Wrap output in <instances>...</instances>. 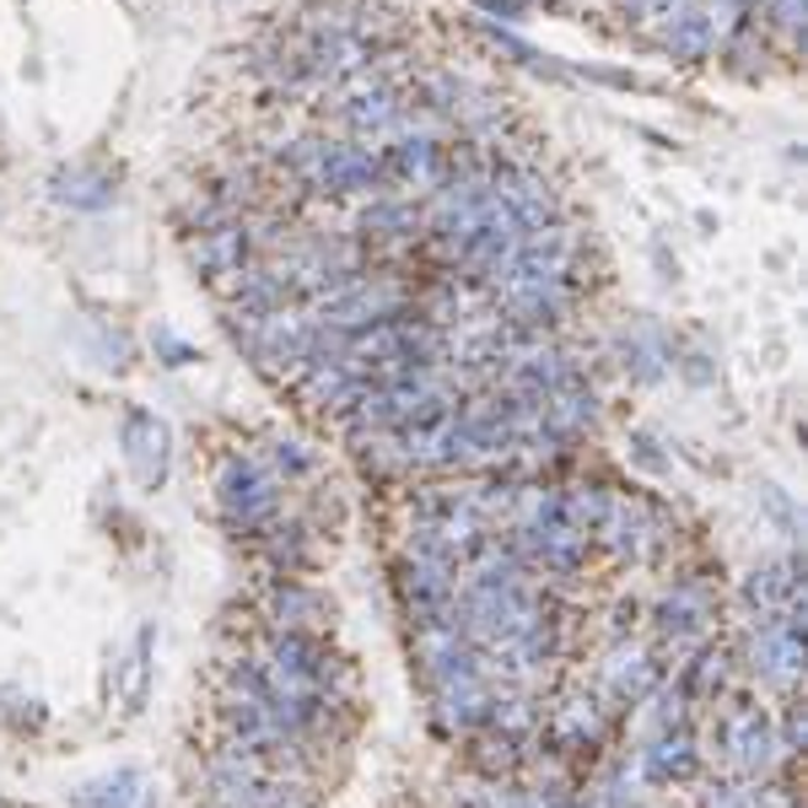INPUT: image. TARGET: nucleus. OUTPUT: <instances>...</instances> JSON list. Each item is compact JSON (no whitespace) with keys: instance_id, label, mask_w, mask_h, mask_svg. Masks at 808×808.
<instances>
[{"instance_id":"1","label":"nucleus","mask_w":808,"mask_h":808,"mask_svg":"<svg viewBox=\"0 0 808 808\" xmlns=\"http://www.w3.org/2000/svg\"><path fill=\"white\" fill-rule=\"evenodd\" d=\"M59 200H70V206H103L108 200V178H87V173H59V189H54Z\"/></svg>"}]
</instances>
